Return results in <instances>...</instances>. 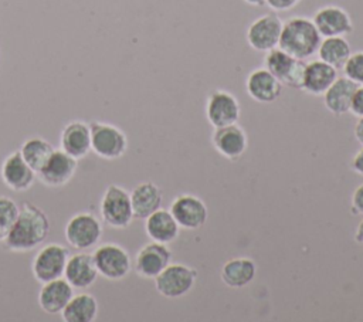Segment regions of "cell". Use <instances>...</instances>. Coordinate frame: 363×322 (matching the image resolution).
Here are the masks:
<instances>
[{
    "label": "cell",
    "mask_w": 363,
    "mask_h": 322,
    "mask_svg": "<svg viewBox=\"0 0 363 322\" xmlns=\"http://www.w3.org/2000/svg\"><path fill=\"white\" fill-rule=\"evenodd\" d=\"M78 169V160L61 149H55L45 165L37 172V179L47 187L68 184Z\"/></svg>",
    "instance_id": "13"
},
{
    "label": "cell",
    "mask_w": 363,
    "mask_h": 322,
    "mask_svg": "<svg viewBox=\"0 0 363 322\" xmlns=\"http://www.w3.org/2000/svg\"><path fill=\"white\" fill-rule=\"evenodd\" d=\"M69 255L68 248L62 244L50 243L40 247L31 262L33 277L40 284L64 277V270Z\"/></svg>",
    "instance_id": "7"
},
{
    "label": "cell",
    "mask_w": 363,
    "mask_h": 322,
    "mask_svg": "<svg viewBox=\"0 0 363 322\" xmlns=\"http://www.w3.org/2000/svg\"><path fill=\"white\" fill-rule=\"evenodd\" d=\"M257 274L255 262L248 257H237L221 267V279L230 288H244L252 282Z\"/></svg>",
    "instance_id": "26"
},
{
    "label": "cell",
    "mask_w": 363,
    "mask_h": 322,
    "mask_svg": "<svg viewBox=\"0 0 363 322\" xmlns=\"http://www.w3.org/2000/svg\"><path fill=\"white\" fill-rule=\"evenodd\" d=\"M18 150L23 159L27 162V165L37 173L45 165V162L50 159L55 149L44 138L33 136L26 139Z\"/></svg>",
    "instance_id": "29"
},
{
    "label": "cell",
    "mask_w": 363,
    "mask_h": 322,
    "mask_svg": "<svg viewBox=\"0 0 363 322\" xmlns=\"http://www.w3.org/2000/svg\"><path fill=\"white\" fill-rule=\"evenodd\" d=\"M350 211L353 214H360L363 216V183L359 184L353 194H352V200H350Z\"/></svg>",
    "instance_id": "32"
},
{
    "label": "cell",
    "mask_w": 363,
    "mask_h": 322,
    "mask_svg": "<svg viewBox=\"0 0 363 322\" xmlns=\"http://www.w3.org/2000/svg\"><path fill=\"white\" fill-rule=\"evenodd\" d=\"M91 128V152L105 160L122 157L128 150V138L116 125L94 121Z\"/></svg>",
    "instance_id": "5"
},
{
    "label": "cell",
    "mask_w": 363,
    "mask_h": 322,
    "mask_svg": "<svg viewBox=\"0 0 363 322\" xmlns=\"http://www.w3.org/2000/svg\"><path fill=\"white\" fill-rule=\"evenodd\" d=\"M74 295V288L64 278H57L41 284L38 291V305L40 308L50 315L61 313L71 296Z\"/></svg>",
    "instance_id": "21"
},
{
    "label": "cell",
    "mask_w": 363,
    "mask_h": 322,
    "mask_svg": "<svg viewBox=\"0 0 363 322\" xmlns=\"http://www.w3.org/2000/svg\"><path fill=\"white\" fill-rule=\"evenodd\" d=\"M350 167L353 172H356L357 174L363 176V146L360 150H357L350 162Z\"/></svg>",
    "instance_id": "35"
},
{
    "label": "cell",
    "mask_w": 363,
    "mask_h": 322,
    "mask_svg": "<svg viewBox=\"0 0 363 322\" xmlns=\"http://www.w3.org/2000/svg\"><path fill=\"white\" fill-rule=\"evenodd\" d=\"M282 24L284 21L275 13L259 16L247 28V43L259 52H267L278 47Z\"/></svg>",
    "instance_id": "10"
},
{
    "label": "cell",
    "mask_w": 363,
    "mask_h": 322,
    "mask_svg": "<svg viewBox=\"0 0 363 322\" xmlns=\"http://www.w3.org/2000/svg\"><path fill=\"white\" fill-rule=\"evenodd\" d=\"M99 213L102 221L112 228L129 227L135 218L129 191L119 184H109L101 197Z\"/></svg>",
    "instance_id": "4"
},
{
    "label": "cell",
    "mask_w": 363,
    "mask_h": 322,
    "mask_svg": "<svg viewBox=\"0 0 363 322\" xmlns=\"http://www.w3.org/2000/svg\"><path fill=\"white\" fill-rule=\"evenodd\" d=\"M211 143L221 156L228 160H237L245 153L248 148V138L238 123H231L214 128Z\"/></svg>",
    "instance_id": "17"
},
{
    "label": "cell",
    "mask_w": 363,
    "mask_h": 322,
    "mask_svg": "<svg viewBox=\"0 0 363 322\" xmlns=\"http://www.w3.org/2000/svg\"><path fill=\"white\" fill-rule=\"evenodd\" d=\"M316 52L319 60L340 70L350 57L352 48L346 37H323Z\"/></svg>",
    "instance_id": "28"
},
{
    "label": "cell",
    "mask_w": 363,
    "mask_h": 322,
    "mask_svg": "<svg viewBox=\"0 0 363 322\" xmlns=\"http://www.w3.org/2000/svg\"><path fill=\"white\" fill-rule=\"evenodd\" d=\"M350 112L357 118L363 116V85H357L354 91L352 105H350Z\"/></svg>",
    "instance_id": "33"
},
{
    "label": "cell",
    "mask_w": 363,
    "mask_h": 322,
    "mask_svg": "<svg viewBox=\"0 0 363 322\" xmlns=\"http://www.w3.org/2000/svg\"><path fill=\"white\" fill-rule=\"evenodd\" d=\"M145 231L152 241L169 244L179 237L180 226L170 210L159 209L145 218Z\"/></svg>",
    "instance_id": "25"
},
{
    "label": "cell",
    "mask_w": 363,
    "mask_h": 322,
    "mask_svg": "<svg viewBox=\"0 0 363 322\" xmlns=\"http://www.w3.org/2000/svg\"><path fill=\"white\" fill-rule=\"evenodd\" d=\"M302 0H265V4L274 11H286L294 9Z\"/></svg>",
    "instance_id": "34"
},
{
    "label": "cell",
    "mask_w": 363,
    "mask_h": 322,
    "mask_svg": "<svg viewBox=\"0 0 363 322\" xmlns=\"http://www.w3.org/2000/svg\"><path fill=\"white\" fill-rule=\"evenodd\" d=\"M98 275L99 274L92 254L79 251L69 255L64 270V278L71 284L74 289H86L92 287Z\"/></svg>",
    "instance_id": "20"
},
{
    "label": "cell",
    "mask_w": 363,
    "mask_h": 322,
    "mask_svg": "<svg viewBox=\"0 0 363 322\" xmlns=\"http://www.w3.org/2000/svg\"><path fill=\"white\" fill-rule=\"evenodd\" d=\"M129 194L133 217L139 220H145L153 211L159 210L163 201L162 190L153 182H142L136 184Z\"/></svg>",
    "instance_id": "23"
},
{
    "label": "cell",
    "mask_w": 363,
    "mask_h": 322,
    "mask_svg": "<svg viewBox=\"0 0 363 322\" xmlns=\"http://www.w3.org/2000/svg\"><path fill=\"white\" fill-rule=\"evenodd\" d=\"M312 21L322 37H346L353 31L350 14L343 7L335 4L318 9Z\"/></svg>",
    "instance_id": "16"
},
{
    "label": "cell",
    "mask_w": 363,
    "mask_h": 322,
    "mask_svg": "<svg viewBox=\"0 0 363 322\" xmlns=\"http://www.w3.org/2000/svg\"><path fill=\"white\" fill-rule=\"evenodd\" d=\"M172 262V251L167 244L150 241L140 247L132 261V268L135 272L146 279H153L157 277L169 264Z\"/></svg>",
    "instance_id": "11"
},
{
    "label": "cell",
    "mask_w": 363,
    "mask_h": 322,
    "mask_svg": "<svg viewBox=\"0 0 363 322\" xmlns=\"http://www.w3.org/2000/svg\"><path fill=\"white\" fill-rule=\"evenodd\" d=\"M197 279V271L186 264H169L153 278L156 291L164 298H180L190 292Z\"/></svg>",
    "instance_id": "9"
},
{
    "label": "cell",
    "mask_w": 363,
    "mask_h": 322,
    "mask_svg": "<svg viewBox=\"0 0 363 322\" xmlns=\"http://www.w3.org/2000/svg\"><path fill=\"white\" fill-rule=\"evenodd\" d=\"M102 234V221L91 211H78L72 214L64 228V235L69 247L79 251L96 247Z\"/></svg>",
    "instance_id": "3"
},
{
    "label": "cell",
    "mask_w": 363,
    "mask_h": 322,
    "mask_svg": "<svg viewBox=\"0 0 363 322\" xmlns=\"http://www.w3.org/2000/svg\"><path fill=\"white\" fill-rule=\"evenodd\" d=\"M50 218L43 209L24 203L16 223L1 243L11 252H27L40 247L50 234Z\"/></svg>",
    "instance_id": "1"
},
{
    "label": "cell",
    "mask_w": 363,
    "mask_h": 322,
    "mask_svg": "<svg viewBox=\"0 0 363 322\" xmlns=\"http://www.w3.org/2000/svg\"><path fill=\"white\" fill-rule=\"evenodd\" d=\"M306 62L275 47L265 52L264 67L284 85L301 89Z\"/></svg>",
    "instance_id": "8"
},
{
    "label": "cell",
    "mask_w": 363,
    "mask_h": 322,
    "mask_svg": "<svg viewBox=\"0 0 363 322\" xmlns=\"http://www.w3.org/2000/svg\"><path fill=\"white\" fill-rule=\"evenodd\" d=\"M61 150L75 157L77 160L84 159L91 152V128L85 121L68 122L60 133Z\"/></svg>",
    "instance_id": "19"
},
{
    "label": "cell",
    "mask_w": 363,
    "mask_h": 322,
    "mask_svg": "<svg viewBox=\"0 0 363 322\" xmlns=\"http://www.w3.org/2000/svg\"><path fill=\"white\" fill-rule=\"evenodd\" d=\"M98 316V301L86 292L74 294L61 312L65 322H94Z\"/></svg>",
    "instance_id": "27"
},
{
    "label": "cell",
    "mask_w": 363,
    "mask_h": 322,
    "mask_svg": "<svg viewBox=\"0 0 363 322\" xmlns=\"http://www.w3.org/2000/svg\"><path fill=\"white\" fill-rule=\"evenodd\" d=\"M342 70L346 78L357 85H363V51L352 52Z\"/></svg>",
    "instance_id": "31"
},
{
    "label": "cell",
    "mask_w": 363,
    "mask_h": 322,
    "mask_svg": "<svg viewBox=\"0 0 363 322\" xmlns=\"http://www.w3.org/2000/svg\"><path fill=\"white\" fill-rule=\"evenodd\" d=\"M20 213L18 204L9 196H0V241L16 223Z\"/></svg>",
    "instance_id": "30"
},
{
    "label": "cell",
    "mask_w": 363,
    "mask_h": 322,
    "mask_svg": "<svg viewBox=\"0 0 363 322\" xmlns=\"http://www.w3.org/2000/svg\"><path fill=\"white\" fill-rule=\"evenodd\" d=\"M322 41V35L315 27L312 18L294 16L282 24L278 47L299 60L312 57Z\"/></svg>",
    "instance_id": "2"
},
{
    "label": "cell",
    "mask_w": 363,
    "mask_h": 322,
    "mask_svg": "<svg viewBox=\"0 0 363 322\" xmlns=\"http://www.w3.org/2000/svg\"><path fill=\"white\" fill-rule=\"evenodd\" d=\"M337 78V70L322 60H313L305 65L301 89L309 95H323Z\"/></svg>",
    "instance_id": "22"
},
{
    "label": "cell",
    "mask_w": 363,
    "mask_h": 322,
    "mask_svg": "<svg viewBox=\"0 0 363 322\" xmlns=\"http://www.w3.org/2000/svg\"><path fill=\"white\" fill-rule=\"evenodd\" d=\"M170 213L177 224L186 230H197L203 227L208 217V210L204 201L194 194H179L170 204Z\"/></svg>",
    "instance_id": "14"
},
{
    "label": "cell",
    "mask_w": 363,
    "mask_h": 322,
    "mask_svg": "<svg viewBox=\"0 0 363 322\" xmlns=\"http://www.w3.org/2000/svg\"><path fill=\"white\" fill-rule=\"evenodd\" d=\"M0 177L13 191H27L35 182L37 173L23 159L20 150L9 153L0 165Z\"/></svg>",
    "instance_id": "15"
},
{
    "label": "cell",
    "mask_w": 363,
    "mask_h": 322,
    "mask_svg": "<svg viewBox=\"0 0 363 322\" xmlns=\"http://www.w3.org/2000/svg\"><path fill=\"white\" fill-rule=\"evenodd\" d=\"M241 115L240 102L225 89H214L207 96L206 116L213 128L237 123Z\"/></svg>",
    "instance_id": "12"
},
{
    "label": "cell",
    "mask_w": 363,
    "mask_h": 322,
    "mask_svg": "<svg viewBox=\"0 0 363 322\" xmlns=\"http://www.w3.org/2000/svg\"><path fill=\"white\" fill-rule=\"evenodd\" d=\"M98 274L108 281H121L132 270V258L128 250L115 243L96 245L92 252Z\"/></svg>",
    "instance_id": "6"
},
{
    "label": "cell",
    "mask_w": 363,
    "mask_h": 322,
    "mask_svg": "<svg viewBox=\"0 0 363 322\" xmlns=\"http://www.w3.org/2000/svg\"><path fill=\"white\" fill-rule=\"evenodd\" d=\"M247 94L257 102L272 104L281 95L284 85L265 68L252 70L245 79Z\"/></svg>",
    "instance_id": "18"
},
{
    "label": "cell",
    "mask_w": 363,
    "mask_h": 322,
    "mask_svg": "<svg viewBox=\"0 0 363 322\" xmlns=\"http://www.w3.org/2000/svg\"><path fill=\"white\" fill-rule=\"evenodd\" d=\"M356 88L357 84H354L352 79L346 77H337L323 94L325 108L336 116L350 112V105Z\"/></svg>",
    "instance_id": "24"
},
{
    "label": "cell",
    "mask_w": 363,
    "mask_h": 322,
    "mask_svg": "<svg viewBox=\"0 0 363 322\" xmlns=\"http://www.w3.org/2000/svg\"><path fill=\"white\" fill-rule=\"evenodd\" d=\"M354 240H356L359 244H363V218H362V221H360V223L357 224V227H356Z\"/></svg>",
    "instance_id": "37"
},
{
    "label": "cell",
    "mask_w": 363,
    "mask_h": 322,
    "mask_svg": "<svg viewBox=\"0 0 363 322\" xmlns=\"http://www.w3.org/2000/svg\"><path fill=\"white\" fill-rule=\"evenodd\" d=\"M353 133H354L356 140L363 146V116L357 119V122L354 125V129H353Z\"/></svg>",
    "instance_id": "36"
},
{
    "label": "cell",
    "mask_w": 363,
    "mask_h": 322,
    "mask_svg": "<svg viewBox=\"0 0 363 322\" xmlns=\"http://www.w3.org/2000/svg\"><path fill=\"white\" fill-rule=\"evenodd\" d=\"M244 1L251 6H264L265 4V0H244Z\"/></svg>",
    "instance_id": "38"
}]
</instances>
